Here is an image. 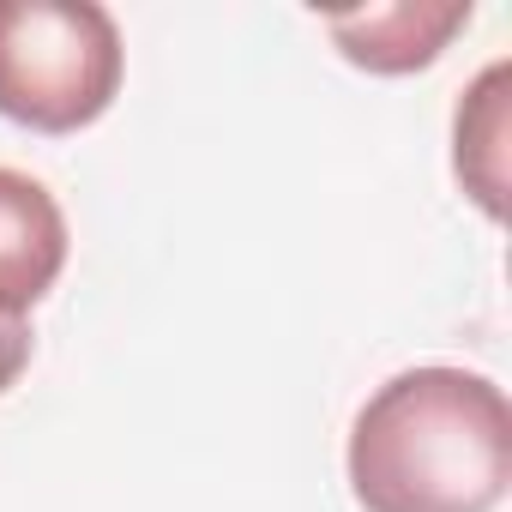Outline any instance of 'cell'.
I'll return each mask as SVG.
<instances>
[{"label": "cell", "instance_id": "6da1fadb", "mask_svg": "<svg viewBox=\"0 0 512 512\" xmlns=\"http://www.w3.org/2000/svg\"><path fill=\"white\" fill-rule=\"evenodd\" d=\"M362 512H494L512 482V404L470 368H404L350 422Z\"/></svg>", "mask_w": 512, "mask_h": 512}, {"label": "cell", "instance_id": "7a4b0ae2", "mask_svg": "<svg viewBox=\"0 0 512 512\" xmlns=\"http://www.w3.org/2000/svg\"><path fill=\"white\" fill-rule=\"evenodd\" d=\"M121 73V25L97 0H0V115L13 127L79 133L109 115Z\"/></svg>", "mask_w": 512, "mask_h": 512}, {"label": "cell", "instance_id": "3957f363", "mask_svg": "<svg viewBox=\"0 0 512 512\" xmlns=\"http://www.w3.org/2000/svg\"><path fill=\"white\" fill-rule=\"evenodd\" d=\"M67 272V217L55 193L25 175L0 169V314H31Z\"/></svg>", "mask_w": 512, "mask_h": 512}, {"label": "cell", "instance_id": "277c9868", "mask_svg": "<svg viewBox=\"0 0 512 512\" xmlns=\"http://www.w3.org/2000/svg\"><path fill=\"white\" fill-rule=\"evenodd\" d=\"M464 25H470V0H392V7H362V13L326 19L338 55L380 79L434 67Z\"/></svg>", "mask_w": 512, "mask_h": 512}, {"label": "cell", "instance_id": "5b68a950", "mask_svg": "<svg viewBox=\"0 0 512 512\" xmlns=\"http://www.w3.org/2000/svg\"><path fill=\"white\" fill-rule=\"evenodd\" d=\"M452 175L482 217H506L512 193V61H488L452 115Z\"/></svg>", "mask_w": 512, "mask_h": 512}, {"label": "cell", "instance_id": "8992f818", "mask_svg": "<svg viewBox=\"0 0 512 512\" xmlns=\"http://www.w3.org/2000/svg\"><path fill=\"white\" fill-rule=\"evenodd\" d=\"M31 356H37L31 320H19V314H0V392H13V386H19V374L31 368Z\"/></svg>", "mask_w": 512, "mask_h": 512}]
</instances>
